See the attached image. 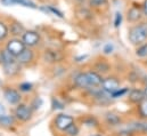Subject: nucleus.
I'll return each mask as SVG.
<instances>
[{
    "label": "nucleus",
    "instance_id": "nucleus-1",
    "mask_svg": "<svg viewBox=\"0 0 147 136\" xmlns=\"http://www.w3.org/2000/svg\"><path fill=\"white\" fill-rule=\"evenodd\" d=\"M128 38L132 45H143L147 40V22L132 27L129 30Z\"/></svg>",
    "mask_w": 147,
    "mask_h": 136
},
{
    "label": "nucleus",
    "instance_id": "nucleus-2",
    "mask_svg": "<svg viewBox=\"0 0 147 136\" xmlns=\"http://www.w3.org/2000/svg\"><path fill=\"white\" fill-rule=\"evenodd\" d=\"M25 48H26L25 44H24L23 40L20 39V38H13V39H10V40L7 42V45H6V49H7L10 54H13L15 57H17Z\"/></svg>",
    "mask_w": 147,
    "mask_h": 136
},
{
    "label": "nucleus",
    "instance_id": "nucleus-3",
    "mask_svg": "<svg viewBox=\"0 0 147 136\" xmlns=\"http://www.w3.org/2000/svg\"><path fill=\"white\" fill-rule=\"evenodd\" d=\"M15 116L21 121H29L32 118V107L28 106L26 104H17L15 110Z\"/></svg>",
    "mask_w": 147,
    "mask_h": 136
},
{
    "label": "nucleus",
    "instance_id": "nucleus-4",
    "mask_svg": "<svg viewBox=\"0 0 147 136\" xmlns=\"http://www.w3.org/2000/svg\"><path fill=\"white\" fill-rule=\"evenodd\" d=\"M74 124V119L73 117L69 116V114H58L55 119V125L56 127L62 131V132H65L70 126H72Z\"/></svg>",
    "mask_w": 147,
    "mask_h": 136
},
{
    "label": "nucleus",
    "instance_id": "nucleus-5",
    "mask_svg": "<svg viewBox=\"0 0 147 136\" xmlns=\"http://www.w3.org/2000/svg\"><path fill=\"white\" fill-rule=\"evenodd\" d=\"M22 40L26 47H30V48L36 47L40 42V34L38 33L37 31L29 30V31H25L24 34L22 35Z\"/></svg>",
    "mask_w": 147,
    "mask_h": 136
},
{
    "label": "nucleus",
    "instance_id": "nucleus-6",
    "mask_svg": "<svg viewBox=\"0 0 147 136\" xmlns=\"http://www.w3.org/2000/svg\"><path fill=\"white\" fill-rule=\"evenodd\" d=\"M120 88V81L116 79V78H113V77H110V78H106L103 80L102 82V89L109 94H113L114 92H116L117 89Z\"/></svg>",
    "mask_w": 147,
    "mask_h": 136
},
{
    "label": "nucleus",
    "instance_id": "nucleus-7",
    "mask_svg": "<svg viewBox=\"0 0 147 136\" xmlns=\"http://www.w3.org/2000/svg\"><path fill=\"white\" fill-rule=\"evenodd\" d=\"M43 60L48 63H57L63 60V54L56 49H46L43 53Z\"/></svg>",
    "mask_w": 147,
    "mask_h": 136
},
{
    "label": "nucleus",
    "instance_id": "nucleus-8",
    "mask_svg": "<svg viewBox=\"0 0 147 136\" xmlns=\"http://www.w3.org/2000/svg\"><path fill=\"white\" fill-rule=\"evenodd\" d=\"M34 58V53L33 50L30 48V47H26L17 57H16V61L21 64V65H26L29 63H31Z\"/></svg>",
    "mask_w": 147,
    "mask_h": 136
},
{
    "label": "nucleus",
    "instance_id": "nucleus-9",
    "mask_svg": "<svg viewBox=\"0 0 147 136\" xmlns=\"http://www.w3.org/2000/svg\"><path fill=\"white\" fill-rule=\"evenodd\" d=\"M3 97L6 99V101L9 103V104H13V105L20 104V102H21V95H20V93L16 89H13V88L5 89Z\"/></svg>",
    "mask_w": 147,
    "mask_h": 136
},
{
    "label": "nucleus",
    "instance_id": "nucleus-10",
    "mask_svg": "<svg viewBox=\"0 0 147 136\" xmlns=\"http://www.w3.org/2000/svg\"><path fill=\"white\" fill-rule=\"evenodd\" d=\"M86 73H87V77H88V81H89L90 88H95V87L102 86V82H103L104 79L102 78V75L98 72H96V71H89V72H86Z\"/></svg>",
    "mask_w": 147,
    "mask_h": 136
},
{
    "label": "nucleus",
    "instance_id": "nucleus-11",
    "mask_svg": "<svg viewBox=\"0 0 147 136\" xmlns=\"http://www.w3.org/2000/svg\"><path fill=\"white\" fill-rule=\"evenodd\" d=\"M73 82L74 85L79 88H87L89 89L90 88V85H89V81H88V77H87V73L84 72H81V73H78L75 74L73 78Z\"/></svg>",
    "mask_w": 147,
    "mask_h": 136
},
{
    "label": "nucleus",
    "instance_id": "nucleus-12",
    "mask_svg": "<svg viewBox=\"0 0 147 136\" xmlns=\"http://www.w3.org/2000/svg\"><path fill=\"white\" fill-rule=\"evenodd\" d=\"M3 71L7 75H15L20 72L21 70V64L17 62V61H14L11 63H7V64H3Z\"/></svg>",
    "mask_w": 147,
    "mask_h": 136
},
{
    "label": "nucleus",
    "instance_id": "nucleus-13",
    "mask_svg": "<svg viewBox=\"0 0 147 136\" xmlns=\"http://www.w3.org/2000/svg\"><path fill=\"white\" fill-rule=\"evenodd\" d=\"M145 94H144V90H139V89H132L130 93H129V100L132 103H136V104H139L145 100Z\"/></svg>",
    "mask_w": 147,
    "mask_h": 136
},
{
    "label": "nucleus",
    "instance_id": "nucleus-14",
    "mask_svg": "<svg viewBox=\"0 0 147 136\" xmlns=\"http://www.w3.org/2000/svg\"><path fill=\"white\" fill-rule=\"evenodd\" d=\"M142 16V12L138 7H131L129 10H128V14H127V17H128V21L129 22H137Z\"/></svg>",
    "mask_w": 147,
    "mask_h": 136
},
{
    "label": "nucleus",
    "instance_id": "nucleus-15",
    "mask_svg": "<svg viewBox=\"0 0 147 136\" xmlns=\"http://www.w3.org/2000/svg\"><path fill=\"white\" fill-rule=\"evenodd\" d=\"M9 31H10V34H13L14 37H20V35H23L26 30L24 29V27H23L21 23L14 22V23L10 25Z\"/></svg>",
    "mask_w": 147,
    "mask_h": 136
},
{
    "label": "nucleus",
    "instance_id": "nucleus-16",
    "mask_svg": "<svg viewBox=\"0 0 147 136\" xmlns=\"http://www.w3.org/2000/svg\"><path fill=\"white\" fill-rule=\"evenodd\" d=\"M0 61H1L2 65H3V64L11 63V62L16 61V57H15L13 54H10L7 49H3V50H1V53H0Z\"/></svg>",
    "mask_w": 147,
    "mask_h": 136
},
{
    "label": "nucleus",
    "instance_id": "nucleus-17",
    "mask_svg": "<svg viewBox=\"0 0 147 136\" xmlns=\"http://www.w3.org/2000/svg\"><path fill=\"white\" fill-rule=\"evenodd\" d=\"M15 124V118L9 114H2L0 116V126L2 127H10Z\"/></svg>",
    "mask_w": 147,
    "mask_h": 136
},
{
    "label": "nucleus",
    "instance_id": "nucleus-18",
    "mask_svg": "<svg viewBox=\"0 0 147 136\" xmlns=\"http://www.w3.org/2000/svg\"><path fill=\"white\" fill-rule=\"evenodd\" d=\"M106 121L107 124H110L112 126H116L121 124V118L114 113H107L106 114Z\"/></svg>",
    "mask_w": 147,
    "mask_h": 136
},
{
    "label": "nucleus",
    "instance_id": "nucleus-19",
    "mask_svg": "<svg viewBox=\"0 0 147 136\" xmlns=\"http://www.w3.org/2000/svg\"><path fill=\"white\" fill-rule=\"evenodd\" d=\"M8 34H9V29H8V27H7L2 21H0V41L5 40V39L8 37Z\"/></svg>",
    "mask_w": 147,
    "mask_h": 136
},
{
    "label": "nucleus",
    "instance_id": "nucleus-20",
    "mask_svg": "<svg viewBox=\"0 0 147 136\" xmlns=\"http://www.w3.org/2000/svg\"><path fill=\"white\" fill-rule=\"evenodd\" d=\"M42 10H45V12H47V13H50V14H53V15H55V16H58L59 18H63V17H64L63 13H62L61 10H58L57 8L53 7V6H48V7H46V8H42Z\"/></svg>",
    "mask_w": 147,
    "mask_h": 136
},
{
    "label": "nucleus",
    "instance_id": "nucleus-21",
    "mask_svg": "<svg viewBox=\"0 0 147 136\" xmlns=\"http://www.w3.org/2000/svg\"><path fill=\"white\" fill-rule=\"evenodd\" d=\"M17 5H21V6L28 7V8H32V9L37 8V5L32 0H17Z\"/></svg>",
    "mask_w": 147,
    "mask_h": 136
},
{
    "label": "nucleus",
    "instance_id": "nucleus-22",
    "mask_svg": "<svg viewBox=\"0 0 147 136\" xmlns=\"http://www.w3.org/2000/svg\"><path fill=\"white\" fill-rule=\"evenodd\" d=\"M136 54H137V56H139V57H147V44L140 45V46L137 48Z\"/></svg>",
    "mask_w": 147,
    "mask_h": 136
},
{
    "label": "nucleus",
    "instance_id": "nucleus-23",
    "mask_svg": "<svg viewBox=\"0 0 147 136\" xmlns=\"http://www.w3.org/2000/svg\"><path fill=\"white\" fill-rule=\"evenodd\" d=\"M139 113L142 117L147 118V99H145L142 103H139Z\"/></svg>",
    "mask_w": 147,
    "mask_h": 136
},
{
    "label": "nucleus",
    "instance_id": "nucleus-24",
    "mask_svg": "<svg viewBox=\"0 0 147 136\" xmlns=\"http://www.w3.org/2000/svg\"><path fill=\"white\" fill-rule=\"evenodd\" d=\"M96 70H97V72H102V73H105V72H107L109 70H110V67H109V64L107 63H104V62H99V63H97L96 64Z\"/></svg>",
    "mask_w": 147,
    "mask_h": 136
},
{
    "label": "nucleus",
    "instance_id": "nucleus-25",
    "mask_svg": "<svg viewBox=\"0 0 147 136\" xmlns=\"http://www.w3.org/2000/svg\"><path fill=\"white\" fill-rule=\"evenodd\" d=\"M32 89H33V85L31 82H23V84L20 85V90L21 92L28 93V92H31Z\"/></svg>",
    "mask_w": 147,
    "mask_h": 136
},
{
    "label": "nucleus",
    "instance_id": "nucleus-26",
    "mask_svg": "<svg viewBox=\"0 0 147 136\" xmlns=\"http://www.w3.org/2000/svg\"><path fill=\"white\" fill-rule=\"evenodd\" d=\"M128 93V88H119L116 92H114L113 94H111V96L113 99H117V97H121L123 95H125Z\"/></svg>",
    "mask_w": 147,
    "mask_h": 136
},
{
    "label": "nucleus",
    "instance_id": "nucleus-27",
    "mask_svg": "<svg viewBox=\"0 0 147 136\" xmlns=\"http://www.w3.org/2000/svg\"><path fill=\"white\" fill-rule=\"evenodd\" d=\"M65 133L69 136H76L79 134V128L75 126V124H73L72 126H70V127L65 131Z\"/></svg>",
    "mask_w": 147,
    "mask_h": 136
},
{
    "label": "nucleus",
    "instance_id": "nucleus-28",
    "mask_svg": "<svg viewBox=\"0 0 147 136\" xmlns=\"http://www.w3.org/2000/svg\"><path fill=\"white\" fill-rule=\"evenodd\" d=\"M121 23H122V14L117 12L115 14V18H114V27L115 28H119L121 25Z\"/></svg>",
    "mask_w": 147,
    "mask_h": 136
},
{
    "label": "nucleus",
    "instance_id": "nucleus-29",
    "mask_svg": "<svg viewBox=\"0 0 147 136\" xmlns=\"http://www.w3.org/2000/svg\"><path fill=\"white\" fill-rule=\"evenodd\" d=\"M53 107L54 109H64V104L59 102L57 99H53Z\"/></svg>",
    "mask_w": 147,
    "mask_h": 136
},
{
    "label": "nucleus",
    "instance_id": "nucleus-30",
    "mask_svg": "<svg viewBox=\"0 0 147 136\" xmlns=\"http://www.w3.org/2000/svg\"><path fill=\"white\" fill-rule=\"evenodd\" d=\"M0 2L3 6H14V5H17V0H0Z\"/></svg>",
    "mask_w": 147,
    "mask_h": 136
},
{
    "label": "nucleus",
    "instance_id": "nucleus-31",
    "mask_svg": "<svg viewBox=\"0 0 147 136\" xmlns=\"http://www.w3.org/2000/svg\"><path fill=\"white\" fill-rule=\"evenodd\" d=\"M105 2V0H90V5L94 7H99Z\"/></svg>",
    "mask_w": 147,
    "mask_h": 136
},
{
    "label": "nucleus",
    "instance_id": "nucleus-32",
    "mask_svg": "<svg viewBox=\"0 0 147 136\" xmlns=\"http://www.w3.org/2000/svg\"><path fill=\"white\" fill-rule=\"evenodd\" d=\"M103 50H104V53H105V54H111V53L113 52V45H111V44L105 45Z\"/></svg>",
    "mask_w": 147,
    "mask_h": 136
},
{
    "label": "nucleus",
    "instance_id": "nucleus-33",
    "mask_svg": "<svg viewBox=\"0 0 147 136\" xmlns=\"http://www.w3.org/2000/svg\"><path fill=\"white\" fill-rule=\"evenodd\" d=\"M39 100H40V99H37V100H36V101L33 102V104H32L33 109H39V107H40V105L42 104V101H40V102L38 103V101H39Z\"/></svg>",
    "mask_w": 147,
    "mask_h": 136
},
{
    "label": "nucleus",
    "instance_id": "nucleus-34",
    "mask_svg": "<svg viewBox=\"0 0 147 136\" xmlns=\"http://www.w3.org/2000/svg\"><path fill=\"white\" fill-rule=\"evenodd\" d=\"M6 113V107L2 105V104H0V116H2V114H5Z\"/></svg>",
    "mask_w": 147,
    "mask_h": 136
},
{
    "label": "nucleus",
    "instance_id": "nucleus-35",
    "mask_svg": "<svg viewBox=\"0 0 147 136\" xmlns=\"http://www.w3.org/2000/svg\"><path fill=\"white\" fill-rule=\"evenodd\" d=\"M144 14L147 16V0H145V2H144Z\"/></svg>",
    "mask_w": 147,
    "mask_h": 136
},
{
    "label": "nucleus",
    "instance_id": "nucleus-36",
    "mask_svg": "<svg viewBox=\"0 0 147 136\" xmlns=\"http://www.w3.org/2000/svg\"><path fill=\"white\" fill-rule=\"evenodd\" d=\"M144 94H145V97L147 99V85H146V87H145V89H144Z\"/></svg>",
    "mask_w": 147,
    "mask_h": 136
},
{
    "label": "nucleus",
    "instance_id": "nucleus-37",
    "mask_svg": "<svg viewBox=\"0 0 147 136\" xmlns=\"http://www.w3.org/2000/svg\"><path fill=\"white\" fill-rule=\"evenodd\" d=\"M90 136H103V135H99V134H94V135H90Z\"/></svg>",
    "mask_w": 147,
    "mask_h": 136
},
{
    "label": "nucleus",
    "instance_id": "nucleus-38",
    "mask_svg": "<svg viewBox=\"0 0 147 136\" xmlns=\"http://www.w3.org/2000/svg\"><path fill=\"white\" fill-rule=\"evenodd\" d=\"M145 131H146V132H147V125H146V128H145Z\"/></svg>",
    "mask_w": 147,
    "mask_h": 136
}]
</instances>
